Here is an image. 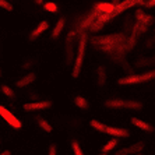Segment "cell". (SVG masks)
Segmentation results:
<instances>
[{
    "label": "cell",
    "mask_w": 155,
    "mask_h": 155,
    "mask_svg": "<svg viewBox=\"0 0 155 155\" xmlns=\"http://www.w3.org/2000/svg\"><path fill=\"white\" fill-rule=\"evenodd\" d=\"M134 18H136V20H134L133 28H131L130 36L127 38V45H129L130 49H133V48L136 46V43L140 39V36L147 32V29L155 22L154 15L147 14L143 8H137V10H136Z\"/></svg>",
    "instance_id": "6da1fadb"
},
{
    "label": "cell",
    "mask_w": 155,
    "mask_h": 155,
    "mask_svg": "<svg viewBox=\"0 0 155 155\" xmlns=\"http://www.w3.org/2000/svg\"><path fill=\"white\" fill-rule=\"evenodd\" d=\"M126 41H127V36H124L123 34L116 32V34H108V35H94L91 36L90 42L97 51L104 52L108 56H110Z\"/></svg>",
    "instance_id": "7a4b0ae2"
},
{
    "label": "cell",
    "mask_w": 155,
    "mask_h": 155,
    "mask_svg": "<svg viewBox=\"0 0 155 155\" xmlns=\"http://www.w3.org/2000/svg\"><path fill=\"white\" fill-rule=\"evenodd\" d=\"M87 43H88V35L87 32H80L78 34V43H77V52L74 56V61H73V70L71 76L73 78H78L81 69H83L84 58H85V51H87Z\"/></svg>",
    "instance_id": "3957f363"
},
{
    "label": "cell",
    "mask_w": 155,
    "mask_h": 155,
    "mask_svg": "<svg viewBox=\"0 0 155 155\" xmlns=\"http://www.w3.org/2000/svg\"><path fill=\"white\" fill-rule=\"evenodd\" d=\"M104 106L108 109H130V110H141L144 108L143 102L134 99H123V98H112L104 102Z\"/></svg>",
    "instance_id": "277c9868"
},
{
    "label": "cell",
    "mask_w": 155,
    "mask_h": 155,
    "mask_svg": "<svg viewBox=\"0 0 155 155\" xmlns=\"http://www.w3.org/2000/svg\"><path fill=\"white\" fill-rule=\"evenodd\" d=\"M155 80V69L148 70L145 73L141 74H130V76L122 77L117 80L119 85H131V84H141V83H147V81H152Z\"/></svg>",
    "instance_id": "5b68a950"
},
{
    "label": "cell",
    "mask_w": 155,
    "mask_h": 155,
    "mask_svg": "<svg viewBox=\"0 0 155 155\" xmlns=\"http://www.w3.org/2000/svg\"><path fill=\"white\" fill-rule=\"evenodd\" d=\"M77 32L76 31H70L66 36V48H64V64L69 67L74 61V39H76Z\"/></svg>",
    "instance_id": "8992f818"
},
{
    "label": "cell",
    "mask_w": 155,
    "mask_h": 155,
    "mask_svg": "<svg viewBox=\"0 0 155 155\" xmlns=\"http://www.w3.org/2000/svg\"><path fill=\"white\" fill-rule=\"evenodd\" d=\"M99 14H101V13H99L95 7H92V10H90L85 15H83V17L78 20V24H77V27H76V32L80 34V32H84L85 29H88L91 25H92V22L95 21V18H97Z\"/></svg>",
    "instance_id": "52a82bcc"
},
{
    "label": "cell",
    "mask_w": 155,
    "mask_h": 155,
    "mask_svg": "<svg viewBox=\"0 0 155 155\" xmlns=\"http://www.w3.org/2000/svg\"><path fill=\"white\" fill-rule=\"evenodd\" d=\"M0 117L7 123L8 126L15 129V130H20L22 127V123L20 122V119H17V117L13 115V112H10V110H8L6 106H3V105H0Z\"/></svg>",
    "instance_id": "ba28073f"
},
{
    "label": "cell",
    "mask_w": 155,
    "mask_h": 155,
    "mask_svg": "<svg viewBox=\"0 0 155 155\" xmlns=\"http://www.w3.org/2000/svg\"><path fill=\"white\" fill-rule=\"evenodd\" d=\"M53 102L52 101H34V102H27L22 105V109L25 112H35V110H45V109L52 108Z\"/></svg>",
    "instance_id": "9c48e42d"
},
{
    "label": "cell",
    "mask_w": 155,
    "mask_h": 155,
    "mask_svg": "<svg viewBox=\"0 0 155 155\" xmlns=\"http://www.w3.org/2000/svg\"><path fill=\"white\" fill-rule=\"evenodd\" d=\"M145 148V144L143 141H138L136 144H131L129 147H124V148H120L117 151L115 152V155H134V154H138V152H143Z\"/></svg>",
    "instance_id": "30bf717a"
},
{
    "label": "cell",
    "mask_w": 155,
    "mask_h": 155,
    "mask_svg": "<svg viewBox=\"0 0 155 155\" xmlns=\"http://www.w3.org/2000/svg\"><path fill=\"white\" fill-rule=\"evenodd\" d=\"M104 133L109 134L115 138H127L130 137V131L127 129H122V127H112V126H106L105 127Z\"/></svg>",
    "instance_id": "8fae6325"
},
{
    "label": "cell",
    "mask_w": 155,
    "mask_h": 155,
    "mask_svg": "<svg viewBox=\"0 0 155 155\" xmlns=\"http://www.w3.org/2000/svg\"><path fill=\"white\" fill-rule=\"evenodd\" d=\"M48 29H49V21L42 20V21L31 31V34H29V41H35L36 38H39V36L42 35L45 31H48Z\"/></svg>",
    "instance_id": "7c38bea8"
},
{
    "label": "cell",
    "mask_w": 155,
    "mask_h": 155,
    "mask_svg": "<svg viewBox=\"0 0 155 155\" xmlns=\"http://www.w3.org/2000/svg\"><path fill=\"white\" fill-rule=\"evenodd\" d=\"M35 80H36L35 73H28V74L20 77V78L15 81V87H17V88H24V87H28L29 84H32Z\"/></svg>",
    "instance_id": "4fadbf2b"
},
{
    "label": "cell",
    "mask_w": 155,
    "mask_h": 155,
    "mask_svg": "<svg viewBox=\"0 0 155 155\" xmlns=\"http://www.w3.org/2000/svg\"><path fill=\"white\" fill-rule=\"evenodd\" d=\"M130 122H131V124H133V126L138 127V129H141V130H144V131H148V133H152V131H154V127H152L150 123L138 119V117H131V119H130Z\"/></svg>",
    "instance_id": "5bb4252c"
},
{
    "label": "cell",
    "mask_w": 155,
    "mask_h": 155,
    "mask_svg": "<svg viewBox=\"0 0 155 155\" xmlns=\"http://www.w3.org/2000/svg\"><path fill=\"white\" fill-rule=\"evenodd\" d=\"M64 24H66V20L63 17H60L58 20V22H56L54 28L52 29V34H51V38H52V39H58L59 36H60L61 31H63V28H64Z\"/></svg>",
    "instance_id": "9a60e30c"
},
{
    "label": "cell",
    "mask_w": 155,
    "mask_h": 155,
    "mask_svg": "<svg viewBox=\"0 0 155 155\" xmlns=\"http://www.w3.org/2000/svg\"><path fill=\"white\" fill-rule=\"evenodd\" d=\"M94 7L97 8L99 13H110L115 8V4L112 2H99V3H95Z\"/></svg>",
    "instance_id": "2e32d148"
},
{
    "label": "cell",
    "mask_w": 155,
    "mask_h": 155,
    "mask_svg": "<svg viewBox=\"0 0 155 155\" xmlns=\"http://www.w3.org/2000/svg\"><path fill=\"white\" fill-rule=\"evenodd\" d=\"M106 84V70L104 66H99L97 69V85L104 87Z\"/></svg>",
    "instance_id": "e0dca14e"
},
{
    "label": "cell",
    "mask_w": 155,
    "mask_h": 155,
    "mask_svg": "<svg viewBox=\"0 0 155 155\" xmlns=\"http://www.w3.org/2000/svg\"><path fill=\"white\" fill-rule=\"evenodd\" d=\"M36 124H38L45 133H52V131H53V127L51 126V123L48 122L46 119H43V117H36Z\"/></svg>",
    "instance_id": "ac0fdd59"
},
{
    "label": "cell",
    "mask_w": 155,
    "mask_h": 155,
    "mask_svg": "<svg viewBox=\"0 0 155 155\" xmlns=\"http://www.w3.org/2000/svg\"><path fill=\"white\" fill-rule=\"evenodd\" d=\"M74 105H76L77 108L83 109V110H87V109L90 108V104H88V101H87L84 97H81V95H77V97H74Z\"/></svg>",
    "instance_id": "d6986e66"
},
{
    "label": "cell",
    "mask_w": 155,
    "mask_h": 155,
    "mask_svg": "<svg viewBox=\"0 0 155 155\" xmlns=\"http://www.w3.org/2000/svg\"><path fill=\"white\" fill-rule=\"evenodd\" d=\"M42 6H43V8H45V11H49V13H52V14L59 13L58 3H54V2H52V0H49V2H43Z\"/></svg>",
    "instance_id": "ffe728a7"
},
{
    "label": "cell",
    "mask_w": 155,
    "mask_h": 155,
    "mask_svg": "<svg viewBox=\"0 0 155 155\" xmlns=\"http://www.w3.org/2000/svg\"><path fill=\"white\" fill-rule=\"evenodd\" d=\"M0 92L3 95H6L7 98H15L14 90H13L11 87H8L7 84H2V85H0Z\"/></svg>",
    "instance_id": "44dd1931"
},
{
    "label": "cell",
    "mask_w": 155,
    "mask_h": 155,
    "mask_svg": "<svg viewBox=\"0 0 155 155\" xmlns=\"http://www.w3.org/2000/svg\"><path fill=\"white\" fill-rule=\"evenodd\" d=\"M90 126L92 127V129H95L97 131H101V133H104V131H105V127H106V124L101 123L99 120H97V119H92V120L90 122Z\"/></svg>",
    "instance_id": "7402d4cb"
},
{
    "label": "cell",
    "mask_w": 155,
    "mask_h": 155,
    "mask_svg": "<svg viewBox=\"0 0 155 155\" xmlns=\"http://www.w3.org/2000/svg\"><path fill=\"white\" fill-rule=\"evenodd\" d=\"M116 145H117V138L113 137L112 140H109L106 144L102 147V152H109V151H112L113 148H116Z\"/></svg>",
    "instance_id": "603a6c76"
},
{
    "label": "cell",
    "mask_w": 155,
    "mask_h": 155,
    "mask_svg": "<svg viewBox=\"0 0 155 155\" xmlns=\"http://www.w3.org/2000/svg\"><path fill=\"white\" fill-rule=\"evenodd\" d=\"M71 150H73V154L74 155H84L83 150L80 147V143L77 140H71Z\"/></svg>",
    "instance_id": "cb8c5ba5"
},
{
    "label": "cell",
    "mask_w": 155,
    "mask_h": 155,
    "mask_svg": "<svg viewBox=\"0 0 155 155\" xmlns=\"http://www.w3.org/2000/svg\"><path fill=\"white\" fill-rule=\"evenodd\" d=\"M32 66H34V59H31V58H25L24 60H22V63H21V69L28 70V69H31Z\"/></svg>",
    "instance_id": "d4e9b609"
},
{
    "label": "cell",
    "mask_w": 155,
    "mask_h": 155,
    "mask_svg": "<svg viewBox=\"0 0 155 155\" xmlns=\"http://www.w3.org/2000/svg\"><path fill=\"white\" fill-rule=\"evenodd\" d=\"M0 8H3L6 11H13V4L8 0H0Z\"/></svg>",
    "instance_id": "484cf974"
},
{
    "label": "cell",
    "mask_w": 155,
    "mask_h": 155,
    "mask_svg": "<svg viewBox=\"0 0 155 155\" xmlns=\"http://www.w3.org/2000/svg\"><path fill=\"white\" fill-rule=\"evenodd\" d=\"M48 155H58V147L56 144H51L48 148Z\"/></svg>",
    "instance_id": "4316f807"
},
{
    "label": "cell",
    "mask_w": 155,
    "mask_h": 155,
    "mask_svg": "<svg viewBox=\"0 0 155 155\" xmlns=\"http://www.w3.org/2000/svg\"><path fill=\"white\" fill-rule=\"evenodd\" d=\"M143 6L147 8H154L155 7V0H145Z\"/></svg>",
    "instance_id": "83f0119b"
},
{
    "label": "cell",
    "mask_w": 155,
    "mask_h": 155,
    "mask_svg": "<svg viewBox=\"0 0 155 155\" xmlns=\"http://www.w3.org/2000/svg\"><path fill=\"white\" fill-rule=\"evenodd\" d=\"M0 155H11V151L10 150H4V151L0 152Z\"/></svg>",
    "instance_id": "f1b7e54d"
},
{
    "label": "cell",
    "mask_w": 155,
    "mask_h": 155,
    "mask_svg": "<svg viewBox=\"0 0 155 155\" xmlns=\"http://www.w3.org/2000/svg\"><path fill=\"white\" fill-rule=\"evenodd\" d=\"M34 2H35V4H43L45 0H34Z\"/></svg>",
    "instance_id": "f546056e"
},
{
    "label": "cell",
    "mask_w": 155,
    "mask_h": 155,
    "mask_svg": "<svg viewBox=\"0 0 155 155\" xmlns=\"http://www.w3.org/2000/svg\"><path fill=\"white\" fill-rule=\"evenodd\" d=\"M119 2H120V0H112V3H113V4H117Z\"/></svg>",
    "instance_id": "4dcf8cb0"
},
{
    "label": "cell",
    "mask_w": 155,
    "mask_h": 155,
    "mask_svg": "<svg viewBox=\"0 0 155 155\" xmlns=\"http://www.w3.org/2000/svg\"><path fill=\"white\" fill-rule=\"evenodd\" d=\"M2 76H3V71H2V67H0V78H2Z\"/></svg>",
    "instance_id": "1f68e13d"
},
{
    "label": "cell",
    "mask_w": 155,
    "mask_h": 155,
    "mask_svg": "<svg viewBox=\"0 0 155 155\" xmlns=\"http://www.w3.org/2000/svg\"><path fill=\"white\" fill-rule=\"evenodd\" d=\"M99 155H108V154H106V152H101V154H99Z\"/></svg>",
    "instance_id": "d6a6232c"
},
{
    "label": "cell",
    "mask_w": 155,
    "mask_h": 155,
    "mask_svg": "<svg viewBox=\"0 0 155 155\" xmlns=\"http://www.w3.org/2000/svg\"><path fill=\"white\" fill-rule=\"evenodd\" d=\"M2 143H3V140H2V137H0V145H2Z\"/></svg>",
    "instance_id": "836d02e7"
},
{
    "label": "cell",
    "mask_w": 155,
    "mask_h": 155,
    "mask_svg": "<svg viewBox=\"0 0 155 155\" xmlns=\"http://www.w3.org/2000/svg\"><path fill=\"white\" fill-rule=\"evenodd\" d=\"M134 155H143V154H141V152H138V154H134Z\"/></svg>",
    "instance_id": "e575fe53"
},
{
    "label": "cell",
    "mask_w": 155,
    "mask_h": 155,
    "mask_svg": "<svg viewBox=\"0 0 155 155\" xmlns=\"http://www.w3.org/2000/svg\"><path fill=\"white\" fill-rule=\"evenodd\" d=\"M8 2H10V0H8Z\"/></svg>",
    "instance_id": "d590c367"
}]
</instances>
